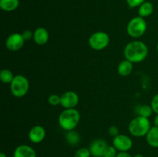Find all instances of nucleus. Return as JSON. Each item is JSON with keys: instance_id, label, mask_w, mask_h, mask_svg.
I'll use <instances>...</instances> for the list:
<instances>
[{"instance_id": "obj_1", "label": "nucleus", "mask_w": 158, "mask_h": 157, "mask_svg": "<svg viewBox=\"0 0 158 157\" xmlns=\"http://www.w3.org/2000/svg\"><path fill=\"white\" fill-rule=\"evenodd\" d=\"M148 47L143 42L139 40L130 42L125 46L123 54L125 58L133 63H140L148 55Z\"/></svg>"}, {"instance_id": "obj_2", "label": "nucleus", "mask_w": 158, "mask_h": 157, "mask_svg": "<svg viewBox=\"0 0 158 157\" xmlns=\"http://www.w3.org/2000/svg\"><path fill=\"white\" fill-rule=\"evenodd\" d=\"M80 113L75 108L65 109L62 111L58 118V123L60 127L67 131L74 130L80 122Z\"/></svg>"}, {"instance_id": "obj_3", "label": "nucleus", "mask_w": 158, "mask_h": 157, "mask_svg": "<svg viewBox=\"0 0 158 157\" xmlns=\"http://www.w3.org/2000/svg\"><path fill=\"white\" fill-rule=\"evenodd\" d=\"M151 128L149 119L140 115L133 119L128 125V131L133 136L135 137L146 136Z\"/></svg>"}, {"instance_id": "obj_4", "label": "nucleus", "mask_w": 158, "mask_h": 157, "mask_svg": "<svg viewBox=\"0 0 158 157\" xmlns=\"http://www.w3.org/2000/svg\"><path fill=\"white\" fill-rule=\"evenodd\" d=\"M148 29V23L144 18L140 16L131 18L127 26V32L131 37L137 38L143 35Z\"/></svg>"}, {"instance_id": "obj_5", "label": "nucleus", "mask_w": 158, "mask_h": 157, "mask_svg": "<svg viewBox=\"0 0 158 157\" xmlns=\"http://www.w3.org/2000/svg\"><path fill=\"white\" fill-rule=\"evenodd\" d=\"M29 89V82L26 76L16 75L10 83V91L12 95L16 98H22L27 94Z\"/></svg>"}, {"instance_id": "obj_6", "label": "nucleus", "mask_w": 158, "mask_h": 157, "mask_svg": "<svg viewBox=\"0 0 158 157\" xmlns=\"http://www.w3.org/2000/svg\"><path fill=\"white\" fill-rule=\"evenodd\" d=\"M110 38L106 32L98 31L89 36V46L92 49L96 51H101L106 49L110 44Z\"/></svg>"}, {"instance_id": "obj_7", "label": "nucleus", "mask_w": 158, "mask_h": 157, "mask_svg": "<svg viewBox=\"0 0 158 157\" xmlns=\"http://www.w3.org/2000/svg\"><path fill=\"white\" fill-rule=\"evenodd\" d=\"M25 39L23 35L18 32L12 33L7 37L6 40V46L8 50L16 52L21 49L25 44Z\"/></svg>"}, {"instance_id": "obj_8", "label": "nucleus", "mask_w": 158, "mask_h": 157, "mask_svg": "<svg viewBox=\"0 0 158 157\" xmlns=\"http://www.w3.org/2000/svg\"><path fill=\"white\" fill-rule=\"evenodd\" d=\"M113 146L119 152H128L133 146V141L128 135L124 134H118L114 137Z\"/></svg>"}, {"instance_id": "obj_9", "label": "nucleus", "mask_w": 158, "mask_h": 157, "mask_svg": "<svg viewBox=\"0 0 158 157\" xmlns=\"http://www.w3.org/2000/svg\"><path fill=\"white\" fill-rule=\"evenodd\" d=\"M60 106L64 109H73L78 105L80 102V97L78 94L74 91H66L63 92L61 95Z\"/></svg>"}, {"instance_id": "obj_10", "label": "nucleus", "mask_w": 158, "mask_h": 157, "mask_svg": "<svg viewBox=\"0 0 158 157\" xmlns=\"http://www.w3.org/2000/svg\"><path fill=\"white\" fill-rule=\"evenodd\" d=\"M46 129L41 125H35L32 126L28 133L29 139L32 143H40L44 140L46 137Z\"/></svg>"}, {"instance_id": "obj_11", "label": "nucleus", "mask_w": 158, "mask_h": 157, "mask_svg": "<svg viewBox=\"0 0 158 157\" xmlns=\"http://www.w3.org/2000/svg\"><path fill=\"white\" fill-rule=\"evenodd\" d=\"M108 146L106 141L102 139H97L91 143L89 146V151L91 152V155L94 157H102L103 156L105 150Z\"/></svg>"}, {"instance_id": "obj_12", "label": "nucleus", "mask_w": 158, "mask_h": 157, "mask_svg": "<svg viewBox=\"0 0 158 157\" xmlns=\"http://www.w3.org/2000/svg\"><path fill=\"white\" fill-rule=\"evenodd\" d=\"M49 39V33L44 27H39L34 31L33 40L35 44L43 46L48 42Z\"/></svg>"}, {"instance_id": "obj_13", "label": "nucleus", "mask_w": 158, "mask_h": 157, "mask_svg": "<svg viewBox=\"0 0 158 157\" xmlns=\"http://www.w3.org/2000/svg\"><path fill=\"white\" fill-rule=\"evenodd\" d=\"M13 157H36V152L29 145H19L14 150Z\"/></svg>"}, {"instance_id": "obj_14", "label": "nucleus", "mask_w": 158, "mask_h": 157, "mask_svg": "<svg viewBox=\"0 0 158 157\" xmlns=\"http://www.w3.org/2000/svg\"><path fill=\"white\" fill-rule=\"evenodd\" d=\"M133 64L134 63L131 62L129 60L126 59V58L120 62V64L117 66V72H118L119 75L123 77L131 75L133 71V68H134Z\"/></svg>"}, {"instance_id": "obj_15", "label": "nucleus", "mask_w": 158, "mask_h": 157, "mask_svg": "<svg viewBox=\"0 0 158 157\" xmlns=\"http://www.w3.org/2000/svg\"><path fill=\"white\" fill-rule=\"evenodd\" d=\"M147 143L153 148H158V127L153 126L146 135Z\"/></svg>"}, {"instance_id": "obj_16", "label": "nucleus", "mask_w": 158, "mask_h": 157, "mask_svg": "<svg viewBox=\"0 0 158 157\" xmlns=\"http://www.w3.org/2000/svg\"><path fill=\"white\" fill-rule=\"evenodd\" d=\"M154 11V5L150 2H144L138 8V15L142 18H146L152 15Z\"/></svg>"}, {"instance_id": "obj_17", "label": "nucleus", "mask_w": 158, "mask_h": 157, "mask_svg": "<svg viewBox=\"0 0 158 157\" xmlns=\"http://www.w3.org/2000/svg\"><path fill=\"white\" fill-rule=\"evenodd\" d=\"M19 6V0H0V8L5 12L15 11Z\"/></svg>"}, {"instance_id": "obj_18", "label": "nucleus", "mask_w": 158, "mask_h": 157, "mask_svg": "<svg viewBox=\"0 0 158 157\" xmlns=\"http://www.w3.org/2000/svg\"><path fill=\"white\" fill-rule=\"evenodd\" d=\"M66 143L70 146H76L78 144L80 141V135L77 131L71 130L67 131L65 135Z\"/></svg>"}, {"instance_id": "obj_19", "label": "nucleus", "mask_w": 158, "mask_h": 157, "mask_svg": "<svg viewBox=\"0 0 158 157\" xmlns=\"http://www.w3.org/2000/svg\"><path fill=\"white\" fill-rule=\"evenodd\" d=\"M136 112H137V115L149 119L152 115L154 111H153V109L151 105L144 104L137 106V109H136Z\"/></svg>"}, {"instance_id": "obj_20", "label": "nucleus", "mask_w": 158, "mask_h": 157, "mask_svg": "<svg viewBox=\"0 0 158 157\" xmlns=\"http://www.w3.org/2000/svg\"><path fill=\"white\" fill-rule=\"evenodd\" d=\"M15 75H13V72L8 69H4L0 72V80L3 83H9L10 84L13 80Z\"/></svg>"}, {"instance_id": "obj_21", "label": "nucleus", "mask_w": 158, "mask_h": 157, "mask_svg": "<svg viewBox=\"0 0 158 157\" xmlns=\"http://www.w3.org/2000/svg\"><path fill=\"white\" fill-rule=\"evenodd\" d=\"M91 152L89 149L87 148L82 147L77 149L74 154V157H90Z\"/></svg>"}, {"instance_id": "obj_22", "label": "nucleus", "mask_w": 158, "mask_h": 157, "mask_svg": "<svg viewBox=\"0 0 158 157\" xmlns=\"http://www.w3.org/2000/svg\"><path fill=\"white\" fill-rule=\"evenodd\" d=\"M60 102H61V97L56 94H52L48 97V103L52 106H56L58 105H60Z\"/></svg>"}, {"instance_id": "obj_23", "label": "nucleus", "mask_w": 158, "mask_h": 157, "mask_svg": "<svg viewBox=\"0 0 158 157\" xmlns=\"http://www.w3.org/2000/svg\"><path fill=\"white\" fill-rule=\"evenodd\" d=\"M117 155V149L114 146H108L103 154V157H116Z\"/></svg>"}, {"instance_id": "obj_24", "label": "nucleus", "mask_w": 158, "mask_h": 157, "mask_svg": "<svg viewBox=\"0 0 158 157\" xmlns=\"http://www.w3.org/2000/svg\"><path fill=\"white\" fill-rule=\"evenodd\" d=\"M126 2L129 7L136 8L141 6L146 0H126Z\"/></svg>"}, {"instance_id": "obj_25", "label": "nucleus", "mask_w": 158, "mask_h": 157, "mask_svg": "<svg viewBox=\"0 0 158 157\" xmlns=\"http://www.w3.org/2000/svg\"><path fill=\"white\" fill-rule=\"evenodd\" d=\"M151 106L152 107L153 111L156 114H158V93L156 94L152 98L151 102Z\"/></svg>"}, {"instance_id": "obj_26", "label": "nucleus", "mask_w": 158, "mask_h": 157, "mask_svg": "<svg viewBox=\"0 0 158 157\" xmlns=\"http://www.w3.org/2000/svg\"><path fill=\"white\" fill-rule=\"evenodd\" d=\"M22 35H23V37L25 39V41H29V40H31L32 38H33L34 32H32V31L30 30H25L24 32L22 33Z\"/></svg>"}, {"instance_id": "obj_27", "label": "nucleus", "mask_w": 158, "mask_h": 157, "mask_svg": "<svg viewBox=\"0 0 158 157\" xmlns=\"http://www.w3.org/2000/svg\"><path fill=\"white\" fill-rule=\"evenodd\" d=\"M108 133H109L110 135H111V136H117L119 133V129L116 126H110L109 129H108Z\"/></svg>"}, {"instance_id": "obj_28", "label": "nucleus", "mask_w": 158, "mask_h": 157, "mask_svg": "<svg viewBox=\"0 0 158 157\" xmlns=\"http://www.w3.org/2000/svg\"><path fill=\"white\" fill-rule=\"evenodd\" d=\"M116 157H133L128 152H120Z\"/></svg>"}, {"instance_id": "obj_29", "label": "nucleus", "mask_w": 158, "mask_h": 157, "mask_svg": "<svg viewBox=\"0 0 158 157\" xmlns=\"http://www.w3.org/2000/svg\"><path fill=\"white\" fill-rule=\"evenodd\" d=\"M154 126H156V127H158V114H156L155 117H154Z\"/></svg>"}, {"instance_id": "obj_30", "label": "nucleus", "mask_w": 158, "mask_h": 157, "mask_svg": "<svg viewBox=\"0 0 158 157\" xmlns=\"http://www.w3.org/2000/svg\"><path fill=\"white\" fill-rule=\"evenodd\" d=\"M133 157H143V155H142V154L138 153V154H136V155H134V156H133Z\"/></svg>"}, {"instance_id": "obj_31", "label": "nucleus", "mask_w": 158, "mask_h": 157, "mask_svg": "<svg viewBox=\"0 0 158 157\" xmlns=\"http://www.w3.org/2000/svg\"><path fill=\"white\" fill-rule=\"evenodd\" d=\"M0 157H7V156H6V155L4 153V152H1V153H0Z\"/></svg>"}, {"instance_id": "obj_32", "label": "nucleus", "mask_w": 158, "mask_h": 157, "mask_svg": "<svg viewBox=\"0 0 158 157\" xmlns=\"http://www.w3.org/2000/svg\"><path fill=\"white\" fill-rule=\"evenodd\" d=\"M157 52H158V43H157Z\"/></svg>"}, {"instance_id": "obj_33", "label": "nucleus", "mask_w": 158, "mask_h": 157, "mask_svg": "<svg viewBox=\"0 0 158 157\" xmlns=\"http://www.w3.org/2000/svg\"><path fill=\"white\" fill-rule=\"evenodd\" d=\"M102 157H103V156H102Z\"/></svg>"}]
</instances>
